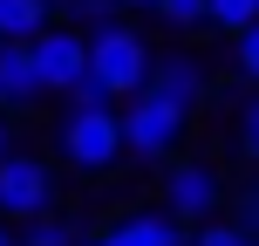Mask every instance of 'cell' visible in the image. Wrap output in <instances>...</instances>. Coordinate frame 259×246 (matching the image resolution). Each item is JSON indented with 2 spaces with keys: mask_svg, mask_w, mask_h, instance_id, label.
Here are the masks:
<instances>
[{
  "mask_svg": "<svg viewBox=\"0 0 259 246\" xmlns=\"http://www.w3.org/2000/svg\"><path fill=\"white\" fill-rule=\"evenodd\" d=\"M252 246H259V239H252Z\"/></svg>",
  "mask_w": 259,
  "mask_h": 246,
  "instance_id": "603a6c76",
  "label": "cell"
},
{
  "mask_svg": "<svg viewBox=\"0 0 259 246\" xmlns=\"http://www.w3.org/2000/svg\"><path fill=\"white\" fill-rule=\"evenodd\" d=\"M48 205H55V171H48V157H34V151L14 144V151L0 157V219H7V226H27V219H41Z\"/></svg>",
  "mask_w": 259,
  "mask_h": 246,
  "instance_id": "5b68a950",
  "label": "cell"
},
{
  "mask_svg": "<svg viewBox=\"0 0 259 246\" xmlns=\"http://www.w3.org/2000/svg\"><path fill=\"white\" fill-rule=\"evenodd\" d=\"M239 144H246V157L259 164V96L246 103V123H239Z\"/></svg>",
  "mask_w": 259,
  "mask_h": 246,
  "instance_id": "d6986e66",
  "label": "cell"
},
{
  "mask_svg": "<svg viewBox=\"0 0 259 246\" xmlns=\"http://www.w3.org/2000/svg\"><path fill=\"white\" fill-rule=\"evenodd\" d=\"M27 55H34L41 96H68L89 76V34L82 27H41V34H27Z\"/></svg>",
  "mask_w": 259,
  "mask_h": 246,
  "instance_id": "8992f818",
  "label": "cell"
},
{
  "mask_svg": "<svg viewBox=\"0 0 259 246\" xmlns=\"http://www.w3.org/2000/svg\"><path fill=\"white\" fill-rule=\"evenodd\" d=\"M27 246H82V239H89V233H82V226L75 219H68V212H41V219H27V233H21Z\"/></svg>",
  "mask_w": 259,
  "mask_h": 246,
  "instance_id": "8fae6325",
  "label": "cell"
},
{
  "mask_svg": "<svg viewBox=\"0 0 259 246\" xmlns=\"http://www.w3.org/2000/svg\"><path fill=\"white\" fill-rule=\"evenodd\" d=\"M164 212L178 226H205L211 212H225V171L211 157H178L164 164Z\"/></svg>",
  "mask_w": 259,
  "mask_h": 246,
  "instance_id": "277c9868",
  "label": "cell"
},
{
  "mask_svg": "<svg viewBox=\"0 0 259 246\" xmlns=\"http://www.w3.org/2000/svg\"><path fill=\"white\" fill-rule=\"evenodd\" d=\"M41 103V76L27 41H0V110H34Z\"/></svg>",
  "mask_w": 259,
  "mask_h": 246,
  "instance_id": "9c48e42d",
  "label": "cell"
},
{
  "mask_svg": "<svg viewBox=\"0 0 259 246\" xmlns=\"http://www.w3.org/2000/svg\"><path fill=\"white\" fill-rule=\"evenodd\" d=\"M205 21L225 27V34H239V27L259 21V0H205Z\"/></svg>",
  "mask_w": 259,
  "mask_h": 246,
  "instance_id": "7c38bea8",
  "label": "cell"
},
{
  "mask_svg": "<svg viewBox=\"0 0 259 246\" xmlns=\"http://www.w3.org/2000/svg\"><path fill=\"white\" fill-rule=\"evenodd\" d=\"M55 151H62V164L82 171V178H109V171L123 164V117H116V103L68 110L62 130H55Z\"/></svg>",
  "mask_w": 259,
  "mask_h": 246,
  "instance_id": "6da1fadb",
  "label": "cell"
},
{
  "mask_svg": "<svg viewBox=\"0 0 259 246\" xmlns=\"http://www.w3.org/2000/svg\"><path fill=\"white\" fill-rule=\"evenodd\" d=\"M103 103H116V96H109V89H103L96 76H82L75 89H68V110H103Z\"/></svg>",
  "mask_w": 259,
  "mask_h": 246,
  "instance_id": "e0dca14e",
  "label": "cell"
},
{
  "mask_svg": "<svg viewBox=\"0 0 259 246\" xmlns=\"http://www.w3.org/2000/svg\"><path fill=\"white\" fill-rule=\"evenodd\" d=\"M239 76L259 82V21H252V27H239Z\"/></svg>",
  "mask_w": 259,
  "mask_h": 246,
  "instance_id": "ac0fdd59",
  "label": "cell"
},
{
  "mask_svg": "<svg viewBox=\"0 0 259 246\" xmlns=\"http://www.w3.org/2000/svg\"><path fill=\"white\" fill-rule=\"evenodd\" d=\"M48 0H0V41H27V34H41L48 27Z\"/></svg>",
  "mask_w": 259,
  "mask_h": 246,
  "instance_id": "30bf717a",
  "label": "cell"
},
{
  "mask_svg": "<svg viewBox=\"0 0 259 246\" xmlns=\"http://www.w3.org/2000/svg\"><path fill=\"white\" fill-rule=\"evenodd\" d=\"M0 246H27V239H21V233H14V226H7V219H0Z\"/></svg>",
  "mask_w": 259,
  "mask_h": 246,
  "instance_id": "44dd1931",
  "label": "cell"
},
{
  "mask_svg": "<svg viewBox=\"0 0 259 246\" xmlns=\"http://www.w3.org/2000/svg\"><path fill=\"white\" fill-rule=\"evenodd\" d=\"M184 246H252L246 233H239V226L232 219H205V226H198V233L191 239H184Z\"/></svg>",
  "mask_w": 259,
  "mask_h": 246,
  "instance_id": "4fadbf2b",
  "label": "cell"
},
{
  "mask_svg": "<svg viewBox=\"0 0 259 246\" xmlns=\"http://www.w3.org/2000/svg\"><path fill=\"white\" fill-rule=\"evenodd\" d=\"M150 7L164 14L170 27H198V21H205V0H150Z\"/></svg>",
  "mask_w": 259,
  "mask_h": 246,
  "instance_id": "2e32d148",
  "label": "cell"
},
{
  "mask_svg": "<svg viewBox=\"0 0 259 246\" xmlns=\"http://www.w3.org/2000/svg\"><path fill=\"white\" fill-rule=\"evenodd\" d=\"M225 212H232V226L246 239H259V192H239V198H225Z\"/></svg>",
  "mask_w": 259,
  "mask_h": 246,
  "instance_id": "5bb4252c",
  "label": "cell"
},
{
  "mask_svg": "<svg viewBox=\"0 0 259 246\" xmlns=\"http://www.w3.org/2000/svg\"><path fill=\"white\" fill-rule=\"evenodd\" d=\"M14 151V123H7V110H0V157Z\"/></svg>",
  "mask_w": 259,
  "mask_h": 246,
  "instance_id": "ffe728a7",
  "label": "cell"
},
{
  "mask_svg": "<svg viewBox=\"0 0 259 246\" xmlns=\"http://www.w3.org/2000/svg\"><path fill=\"white\" fill-rule=\"evenodd\" d=\"M150 41L137 34V27H123V21H96L89 27V76L103 82L109 96H137L143 82H150Z\"/></svg>",
  "mask_w": 259,
  "mask_h": 246,
  "instance_id": "3957f363",
  "label": "cell"
},
{
  "mask_svg": "<svg viewBox=\"0 0 259 246\" xmlns=\"http://www.w3.org/2000/svg\"><path fill=\"white\" fill-rule=\"evenodd\" d=\"M48 7H62L68 21H89V27H96V21H109V14H116V0H48Z\"/></svg>",
  "mask_w": 259,
  "mask_h": 246,
  "instance_id": "9a60e30c",
  "label": "cell"
},
{
  "mask_svg": "<svg viewBox=\"0 0 259 246\" xmlns=\"http://www.w3.org/2000/svg\"><path fill=\"white\" fill-rule=\"evenodd\" d=\"M116 117H123V157H137V164H170V151L184 144V117H191V110H178L157 89H137L130 110H116Z\"/></svg>",
  "mask_w": 259,
  "mask_h": 246,
  "instance_id": "7a4b0ae2",
  "label": "cell"
},
{
  "mask_svg": "<svg viewBox=\"0 0 259 246\" xmlns=\"http://www.w3.org/2000/svg\"><path fill=\"white\" fill-rule=\"evenodd\" d=\"M116 7H150V0H116Z\"/></svg>",
  "mask_w": 259,
  "mask_h": 246,
  "instance_id": "7402d4cb",
  "label": "cell"
},
{
  "mask_svg": "<svg viewBox=\"0 0 259 246\" xmlns=\"http://www.w3.org/2000/svg\"><path fill=\"white\" fill-rule=\"evenodd\" d=\"M82 246H184V226L170 219V212H123L116 226L89 233Z\"/></svg>",
  "mask_w": 259,
  "mask_h": 246,
  "instance_id": "52a82bcc",
  "label": "cell"
},
{
  "mask_svg": "<svg viewBox=\"0 0 259 246\" xmlns=\"http://www.w3.org/2000/svg\"><path fill=\"white\" fill-rule=\"evenodd\" d=\"M205 82H211V76H205V62H198V55H157L143 89H157V96H170L178 110H191L198 96H205Z\"/></svg>",
  "mask_w": 259,
  "mask_h": 246,
  "instance_id": "ba28073f",
  "label": "cell"
}]
</instances>
